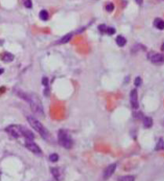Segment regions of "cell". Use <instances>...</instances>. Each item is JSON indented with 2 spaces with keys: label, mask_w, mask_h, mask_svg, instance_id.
Returning <instances> with one entry per match:
<instances>
[{
  "label": "cell",
  "mask_w": 164,
  "mask_h": 181,
  "mask_svg": "<svg viewBox=\"0 0 164 181\" xmlns=\"http://www.w3.org/2000/svg\"><path fill=\"white\" fill-rule=\"evenodd\" d=\"M142 83V80H141V78L140 77H137L135 78V80H134V85L136 86H140Z\"/></svg>",
  "instance_id": "23"
},
{
  "label": "cell",
  "mask_w": 164,
  "mask_h": 181,
  "mask_svg": "<svg viewBox=\"0 0 164 181\" xmlns=\"http://www.w3.org/2000/svg\"><path fill=\"white\" fill-rule=\"evenodd\" d=\"M58 142L65 148H71L73 145V141L69 134L64 129H60L58 132Z\"/></svg>",
  "instance_id": "3"
},
{
  "label": "cell",
  "mask_w": 164,
  "mask_h": 181,
  "mask_svg": "<svg viewBox=\"0 0 164 181\" xmlns=\"http://www.w3.org/2000/svg\"><path fill=\"white\" fill-rule=\"evenodd\" d=\"M39 17L42 21H46L48 20V17H49V14H48V12L45 9H42L39 13Z\"/></svg>",
  "instance_id": "14"
},
{
  "label": "cell",
  "mask_w": 164,
  "mask_h": 181,
  "mask_svg": "<svg viewBox=\"0 0 164 181\" xmlns=\"http://www.w3.org/2000/svg\"><path fill=\"white\" fill-rule=\"evenodd\" d=\"M71 38H72V34H68L65 36H64L62 39L60 40L59 42L61 43V44H63V43H67L71 39Z\"/></svg>",
  "instance_id": "16"
},
{
  "label": "cell",
  "mask_w": 164,
  "mask_h": 181,
  "mask_svg": "<svg viewBox=\"0 0 164 181\" xmlns=\"http://www.w3.org/2000/svg\"><path fill=\"white\" fill-rule=\"evenodd\" d=\"M149 58L152 63H155V64H160V63L164 62L163 54L152 53V54H151L149 55Z\"/></svg>",
  "instance_id": "6"
},
{
  "label": "cell",
  "mask_w": 164,
  "mask_h": 181,
  "mask_svg": "<svg viewBox=\"0 0 164 181\" xmlns=\"http://www.w3.org/2000/svg\"><path fill=\"white\" fill-rule=\"evenodd\" d=\"M0 174H1V172H0Z\"/></svg>",
  "instance_id": "30"
},
{
  "label": "cell",
  "mask_w": 164,
  "mask_h": 181,
  "mask_svg": "<svg viewBox=\"0 0 164 181\" xmlns=\"http://www.w3.org/2000/svg\"><path fill=\"white\" fill-rule=\"evenodd\" d=\"M28 122L30 124V125L35 129V130L40 134V136L44 138V139H47L48 136H49V132L47 129L43 126L41 122H39L38 119L34 118L32 116H28Z\"/></svg>",
  "instance_id": "2"
},
{
  "label": "cell",
  "mask_w": 164,
  "mask_h": 181,
  "mask_svg": "<svg viewBox=\"0 0 164 181\" xmlns=\"http://www.w3.org/2000/svg\"><path fill=\"white\" fill-rule=\"evenodd\" d=\"M99 30H100V32L102 33L104 32H106V30H107V27H106V25H104V24H101V25H100L98 27Z\"/></svg>",
  "instance_id": "24"
},
{
  "label": "cell",
  "mask_w": 164,
  "mask_h": 181,
  "mask_svg": "<svg viewBox=\"0 0 164 181\" xmlns=\"http://www.w3.org/2000/svg\"><path fill=\"white\" fill-rule=\"evenodd\" d=\"M136 1V3L138 4V5H141L142 3H143V0H135Z\"/></svg>",
  "instance_id": "27"
},
{
  "label": "cell",
  "mask_w": 164,
  "mask_h": 181,
  "mask_svg": "<svg viewBox=\"0 0 164 181\" xmlns=\"http://www.w3.org/2000/svg\"><path fill=\"white\" fill-rule=\"evenodd\" d=\"M153 24H154V26L156 28H158L159 30L164 29V21L160 19V18H156V19H155Z\"/></svg>",
  "instance_id": "10"
},
{
  "label": "cell",
  "mask_w": 164,
  "mask_h": 181,
  "mask_svg": "<svg viewBox=\"0 0 164 181\" xmlns=\"http://www.w3.org/2000/svg\"><path fill=\"white\" fill-rule=\"evenodd\" d=\"M134 116L137 119H142L143 118V115L140 112H135L134 113Z\"/></svg>",
  "instance_id": "25"
},
{
  "label": "cell",
  "mask_w": 164,
  "mask_h": 181,
  "mask_svg": "<svg viewBox=\"0 0 164 181\" xmlns=\"http://www.w3.org/2000/svg\"><path fill=\"white\" fill-rule=\"evenodd\" d=\"M143 124L145 127L150 128L153 124V121L150 117H144L143 118Z\"/></svg>",
  "instance_id": "13"
},
{
  "label": "cell",
  "mask_w": 164,
  "mask_h": 181,
  "mask_svg": "<svg viewBox=\"0 0 164 181\" xmlns=\"http://www.w3.org/2000/svg\"><path fill=\"white\" fill-rule=\"evenodd\" d=\"M51 172H52V174H53V176H54V178L56 179V180H59L60 178V172L59 171H58V169H55V168H54V169H51Z\"/></svg>",
  "instance_id": "17"
},
{
  "label": "cell",
  "mask_w": 164,
  "mask_h": 181,
  "mask_svg": "<svg viewBox=\"0 0 164 181\" xmlns=\"http://www.w3.org/2000/svg\"><path fill=\"white\" fill-rule=\"evenodd\" d=\"M2 60L5 62H10L13 60V55L9 54V53H5L2 56Z\"/></svg>",
  "instance_id": "12"
},
{
  "label": "cell",
  "mask_w": 164,
  "mask_h": 181,
  "mask_svg": "<svg viewBox=\"0 0 164 181\" xmlns=\"http://www.w3.org/2000/svg\"><path fill=\"white\" fill-rule=\"evenodd\" d=\"M116 164H111L110 166L106 168V169L104 170V180H108L112 176L115 171H116Z\"/></svg>",
  "instance_id": "8"
},
{
  "label": "cell",
  "mask_w": 164,
  "mask_h": 181,
  "mask_svg": "<svg viewBox=\"0 0 164 181\" xmlns=\"http://www.w3.org/2000/svg\"><path fill=\"white\" fill-rule=\"evenodd\" d=\"M23 3H24V5L25 7L27 8H32V3L31 0H23Z\"/></svg>",
  "instance_id": "20"
},
{
  "label": "cell",
  "mask_w": 164,
  "mask_h": 181,
  "mask_svg": "<svg viewBox=\"0 0 164 181\" xmlns=\"http://www.w3.org/2000/svg\"><path fill=\"white\" fill-rule=\"evenodd\" d=\"M130 104L134 109H137L139 107V104L137 101V91L136 89H133L130 92Z\"/></svg>",
  "instance_id": "7"
},
{
  "label": "cell",
  "mask_w": 164,
  "mask_h": 181,
  "mask_svg": "<svg viewBox=\"0 0 164 181\" xmlns=\"http://www.w3.org/2000/svg\"><path fill=\"white\" fill-rule=\"evenodd\" d=\"M42 84H43L45 86H48V78H42Z\"/></svg>",
  "instance_id": "26"
},
{
  "label": "cell",
  "mask_w": 164,
  "mask_h": 181,
  "mask_svg": "<svg viewBox=\"0 0 164 181\" xmlns=\"http://www.w3.org/2000/svg\"><path fill=\"white\" fill-rule=\"evenodd\" d=\"M58 159H59V157L57 154H51L50 155V160L53 162H56L58 161Z\"/></svg>",
  "instance_id": "19"
},
{
  "label": "cell",
  "mask_w": 164,
  "mask_h": 181,
  "mask_svg": "<svg viewBox=\"0 0 164 181\" xmlns=\"http://www.w3.org/2000/svg\"><path fill=\"white\" fill-rule=\"evenodd\" d=\"M162 50L164 51V43L163 45H162Z\"/></svg>",
  "instance_id": "29"
},
{
  "label": "cell",
  "mask_w": 164,
  "mask_h": 181,
  "mask_svg": "<svg viewBox=\"0 0 164 181\" xmlns=\"http://www.w3.org/2000/svg\"><path fill=\"white\" fill-rule=\"evenodd\" d=\"M118 181H134L133 176H123L118 179Z\"/></svg>",
  "instance_id": "15"
},
{
  "label": "cell",
  "mask_w": 164,
  "mask_h": 181,
  "mask_svg": "<svg viewBox=\"0 0 164 181\" xmlns=\"http://www.w3.org/2000/svg\"><path fill=\"white\" fill-rule=\"evenodd\" d=\"M22 136L26 138V139H33L35 138V135L32 132L27 128L22 126Z\"/></svg>",
  "instance_id": "9"
},
{
  "label": "cell",
  "mask_w": 164,
  "mask_h": 181,
  "mask_svg": "<svg viewBox=\"0 0 164 181\" xmlns=\"http://www.w3.org/2000/svg\"><path fill=\"white\" fill-rule=\"evenodd\" d=\"M114 9V4L113 3H108L106 6V10L108 12H112Z\"/></svg>",
  "instance_id": "22"
},
{
  "label": "cell",
  "mask_w": 164,
  "mask_h": 181,
  "mask_svg": "<svg viewBox=\"0 0 164 181\" xmlns=\"http://www.w3.org/2000/svg\"><path fill=\"white\" fill-rule=\"evenodd\" d=\"M30 104L31 109L35 114L39 115H43V107L39 98L36 94H28L27 101Z\"/></svg>",
  "instance_id": "1"
},
{
  "label": "cell",
  "mask_w": 164,
  "mask_h": 181,
  "mask_svg": "<svg viewBox=\"0 0 164 181\" xmlns=\"http://www.w3.org/2000/svg\"><path fill=\"white\" fill-rule=\"evenodd\" d=\"M6 132L14 138H19L22 136V125H9L6 128Z\"/></svg>",
  "instance_id": "4"
},
{
  "label": "cell",
  "mask_w": 164,
  "mask_h": 181,
  "mask_svg": "<svg viewBox=\"0 0 164 181\" xmlns=\"http://www.w3.org/2000/svg\"><path fill=\"white\" fill-rule=\"evenodd\" d=\"M3 71H3V69H1V68H0V74H3Z\"/></svg>",
  "instance_id": "28"
},
{
  "label": "cell",
  "mask_w": 164,
  "mask_h": 181,
  "mask_svg": "<svg viewBox=\"0 0 164 181\" xmlns=\"http://www.w3.org/2000/svg\"><path fill=\"white\" fill-rule=\"evenodd\" d=\"M106 33H107L108 35H114L115 33H116V29L113 28V27H107V30H106Z\"/></svg>",
  "instance_id": "21"
},
{
  "label": "cell",
  "mask_w": 164,
  "mask_h": 181,
  "mask_svg": "<svg viewBox=\"0 0 164 181\" xmlns=\"http://www.w3.org/2000/svg\"><path fill=\"white\" fill-rule=\"evenodd\" d=\"M25 147H27L30 152H33L35 154H41L42 150L40 149L39 146L33 141V139H26L25 141Z\"/></svg>",
  "instance_id": "5"
},
{
  "label": "cell",
  "mask_w": 164,
  "mask_h": 181,
  "mask_svg": "<svg viewBox=\"0 0 164 181\" xmlns=\"http://www.w3.org/2000/svg\"><path fill=\"white\" fill-rule=\"evenodd\" d=\"M164 149V141L162 139H159V141L156 145L155 150H163Z\"/></svg>",
  "instance_id": "18"
},
{
  "label": "cell",
  "mask_w": 164,
  "mask_h": 181,
  "mask_svg": "<svg viewBox=\"0 0 164 181\" xmlns=\"http://www.w3.org/2000/svg\"><path fill=\"white\" fill-rule=\"evenodd\" d=\"M116 42L117 45L120 46V47H122V46H124L126 43V39L122 36H117L116 39Z\"/></svg>",
  "instance_id": "11"
}]
</instances>
